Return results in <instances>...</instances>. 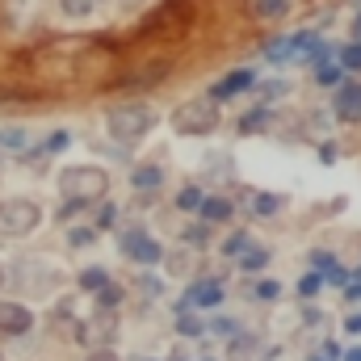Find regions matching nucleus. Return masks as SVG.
Returning a JSON list of instances; mask_svg holds the SVG:
<instances>
[{
	"label": "nucleus",
	"mask_w": 361,
	"mask_h": 361,
	"mask_svg": "<svg viewBox=\"0 0 361 361\" xmlns=\"http://www.w3.org/2000/svg\"><path fill=\"white\" fill-rule=\"evenodd\" d=\"M105 189H109V177H105V169H97V164H72V169H63L59 173V193H63V202H72V206H97L101 197H105Z\"/></svg>",
	"instance_id": "1"
},
{
	"label": "nucleus",
	"mask_w": 361,
	"mask_h": 361,
	"mask_svg": "<svg viewBox=\"0 0 361 361\" xmlns=\"http://www.w3.org/2000/svg\"><path fill=\"white\" fill-rule=\"evenodd\" d=\"M152 126H156V114H152L147 105H139V101L114 105V109L105 114V130H109V139H118V143H139Z\"/></svg>",
	"instance_id": "2"
},
{
	"label": "nucleus",
	"mask_w": 361,
	"mask_h": 361,
	"mask_svg": "<svg viewBox=\"0 0 361 361\" xmlns=\"http://www.w3.org/2000/svg\"><path fill=\"white\" fill-rule=\"evenodd\" d=\"M42 223V206L30 197H4L0 202V240H21L30 231H38Z\"/></svg>",
	"instance_id": "3"
},
{
	"label": "nucleus",
	"mask_w": 361,
	"mask_h": 361,
	"mask_svg": "<svg viewBox=\"0 0 361 361\" xmlns=\"http://www.w3.org/2000/svg\"><path fill=\"white\" fill-rule=\"evenodd\" d=\"M8 277H13V286H17V290H25V294H51V290L63 281L59 269H55V265H47L42 257H21V261H13Z\"/></svg>",
	"instance_id": "4"
},
{
	"label": "nucleus",
	"mask_w": 361,
	"mask_h": 361,
	"mask_svg": "<svg viewBox=\"0 0 361 361\" xmlns=\"http://www.w3.org/2000/svg\"><path fill=\"white\" fill-rule=\"evenodd\" d=\"M219 126V109L210 101H185L173 114V130L177 135H210Z\"/></svg>",
	"instance_id": "5"
},
{
	"label": "nucleus",
	"mask_w": 361,
	"mask_h": 361,
	"mask_svg": "<svg viewBox=\"0 0 361 361\" xmlns=\"http://www.w3.org/2000/svg\"><path fill=\"white\" fill-rule=\"evenodd\" d=\"M122 257L126 261H135V265H160L164 261V248H160V240H152L143 227H130V231H122Z\"/></svg>",
	"instance_id": "6"
},
{
	"label": "nucleus",
	"mask_w": 361,
	"mask_h": 361,
	"mask_svg": "<svg viewBox=\"0 0 361 361\" xmlns=\"http://www.w3.org/2000/svg\"><path fill=\"white\" fill-rule=\"evenodd\" d=\"M30 328H34V311H30L25 302L0 298V332H4V336H25Z\"/></svg>",
	"instance_id": "7"
},
{
	"label": "nucleus",
	"mask_w": 361,
	"mask_h": 361,
	"mask_svg": "<svg viewBox=\"0 0 361 361\" xmlns=\"http://www.w3.org/2000/svg\"><path fill=\"white\" fill-rule=\"evenodd\" d=\"M114 328H118V324H114V315H109V311H97L89 324H80V328H76V336H80L89 349H109Z\"/></svg>",
	"instance_id": "8"
},
{
	"label": "nucleus",
	"mask_w": 361,
	"mask_h": 361,
	"mask_svg": "<svg viewBox=\"0 0 361 361\" xmlns=\"http://www.w3.org/2000/svg\"><path fill=\"white\" fill-rule=\"evenodd\" d=\"M252 89H257V76H252L248 68H235V72H227V76L210 89V101H231V97L252 92Z\"/></svg>",
	"instance_id": "9"
},
{
	"label": "nucleus",
	"mask_w": 361,
	"mask_h": 361,
	"mask_svg": "<svg viewBox=\"0 0 361 361\" xmlns=\"http://www.w3.org/2000/svg\"><path fill=\"white\" fill-rule=\"evenodd\" d=\"M332 114L341 122H361V85H341L332 92Z\"/></svg>",
	"instance_id": "10"
},
{
	"label": "nucleus",
	"mask_w": 361,
	"mask_h": 361,
	"mask_svg": "<svg viewBox=\"0 0 361 361\" xmlns=\"http://www.w3.org/2000/svg\"><path fill=\"white\" fill-rule=\"evenodd\" d=\"M223 302V286L219 281H193L189 290H185V298H180V307H197V311H206V307H219Z\"/></svg>",
	"instance_id": "11"
},
{
	"label": "nucleus",
	"mask_w": 361,
	"mask_h": 361,
	"mask_svg": "<svg viewBox=\"0 0 361 361\" xmlns=\"http://www.w3.org/2000/svg\"><path fill=\"white\" fill-rule=\"evenodd\" d=\"M160 185H164V169H160V164H139V169H130V189L156 193Z\"/></svg>",
	"instance_id": "12"
},
{
	"label": "nucleus",
	"mask_w": 361,
	"mask_h": 361,
	"mask_svg": "<svg viewBox=\"0 0 361 361\" xmlns=\"http://www.w3.org/2000/svg\"><path fill=\"white\" fill-rule=\"evenodd\" d=\"M197 214H202L206 227H210V223H231L235 206H231V197H206V202L197 206Z\"/></svg>",
	"instance_id": "13"
},
{
	"label": "nucleus",
	"mask_w": 361,
	"mask_h": 361,
	"mask_svg": "<svg viewBox=\"0 0 361 361\" xmlns=\"http://www.w3.org/2000/svg\"><path fill=\"white\" fill-rule=\"evenodd\" d=\"M235 126H240V135H261V130H269L273 126V109L269 105H257V109H248Z\"/></svg>",
	"instance_id": "14"
},
{
	"label": "nucleus",
	"mask_w": 361,
	"mask_h": 361,
	"mask_svg": "<svg viewBox=\"0 0 361 361\" xmlns=\"http://www.w3.org/2000/svg\"><path fill=\"white\" fill-rule=\"evenodd\" d=\"M281 206H286V202H281L277 193H248V214H252V219H273Z\"/></svg>",
	"instance_id": "15"
},
{
	"label": "nucleus",
	"mask_w": 361,
	"mask_h": 361,
	"mask_svg": "<svg viewBox=\"0 0 361 361\" xmlns=\"http://www.w3.org/2000/svg\"><path fill=\"white\" fill-rule=\"evenodd\" d=\"M261 51H265L269 63H290V59H294V42H290V38H269Z\"/></svg>",
	"instance_id": "16"
},
{
	"label": "nucleus",
	"mask_w": 361,
	"mask_h": 361,
	"mask_svg": "<svg viewBox=\"0 0 361 361\" xmlns=\"http://www.w3.org/2000/svg\"><path fill=\"white\" fill-rule=\"evenodd\" d=\"M248 248H252V235H248V231H231V235L223 240V257H231V261H240Z\"/></svg>",
	"instance_id": "17"
},
{
	"label": "nucleus",
	"mask_w": 361,
	"mask_h": 361,
	"mask_svg": "<svg viewBox=\"0 0 361 361\" xmlns=\"http://www.w3.org/2000/svg\"><path fill=\"white\" fill-rule=\"evenodd\" d=\"M336 63H341V72H345V76H349V72H361V42L336 47Z\"/></svg>",
	"instance_id": "18"
},
{
	"label": "nucleus",
	"mask_w": 361,
	"mask_h": 361,
	"mask_svg": "<svg viewBox=\"0 0 361 361\" xmlns=\"http://www.w3.org/2000/svg\"><path fill=\"white\" fill-rule=\"evenodd\" d=\"M105 286H109V273L101 269V265H92V269L80 273V290H85V294H101Z\"/></svg>",
	"instance_id": "19"
},
{
	"label": "nucleus",
	"mask_w": 361,
	"mask_h": 361,
	"mask_svg": "<svg viewBox=\"0 0 361 361\" xmlns=\"http://www.w3.org/2000/svg\"><path fill=\"white\" fill-rule=\"evenodd\" d=\"M315 85H319V89H341V85H345L341 63H324V68H315Z\"/></svg>",
	"instance_id": "20"
},
{
	"label": "nucleus",
	"mask_w": 361,
	"mask_h": 361,
	"mask_svg": "<svg viewBox=\"0 0 361 361\" xmlns=\"http://www.w3.org/2000/svg\"><path fill=\"white\" fill-rule=\"evenodd\" d=\"M265 265H269V248H257V244H252V248L240 257V269L244 273H261Z\"/></svg>",
	"instance_id": "21"
},
{
	"label": "nucleus",
	"mask_w": 361,
	"mask_h": 361,
	"mask_svg": "<svg viewBox=\"0 0 361 361\" xmlns=\"http://www.w3.org/2000/svg\"><path fill=\"white\" fill-rule=\"evenodd\" d=\"M109 227H118V206L114 202H101L97 214H92V231H109Z\"/></svg>",
	"instance_id": "22"
},
{
	"label": "nucleus",
	"mask_w": 361,
	"mask_h": 361,
	"mask_svg": "<svg viewBox=\"0 0 361 361\" xmlns=\"http://www.w3.org/2000/svg\"><path fill=\"white\" fill-rule=\"evenodd\" d=\"M202 202H206V193H202L197 185H185V189L177 193V210H185V214H193Z\"/></svg>",
	"instance_id": "23"
},
{
	"label": "nucleus",
	"mask_w": 361,
	"mask_h": 361,
	"mask_svg": "<svg viewBox=\"0 0 361 361\" xmlns=\"http://www.w3.org/2000/svg\"><path fill=\"white\" fill-rule=\"evenodd\" d=\"M177 332H180V336H189V341H197V336L206 332V324H202L193 311H180V315H177Z\"/></svg>",
	"instance_id": "24"
},
{
	"label": "nucleus",
	"mask_w": 361,
	"mask_h": 361,
	"mask_svg": "<svg viewBox=\"0 0 361 361\" xmlns=\"http://www.w3.org/2000/svg\"><path fill=\"white\" fill-rule=\"evenodd\" d=\"M180 240H185L189 248H206V240H210V227H206V223H189V227L180 231Z\"/></svg>",
	"instance_id": "25"
},
{
	"label": "nucleus",
	"mask_w": 361,
	"mask_h": 361,
	"mask_svg": "<svg viewBox=\"0 0 361 361\" xmlns=\"http://www.w3.org/2000/svg\"><path fill=\"white\" fill-rule=\"evenodd\" d=\"M319 290H324V273H302V277H298V298H315V294H319Z\"/></svg>",
	"instance_id": "26"
},
{
	"label": "nucleus",
	"mask_w": 361,
	"mask_h": 361,
	"mask_svg": "<svg viewBox=\"0 0 361 361\" xmlns=\"http://www.w3.org/2000/svg\"><path fill=\"white\" fill-rule=\"evenodd\" d=\"M257 13L269 17V21H281L290 13V0H257Z\"/></svg>",
	"instance_id": "27"
},
{
	"label": "nucleus",
	"mask_w": 361,
	"mask_h": 361,
	"mask_svg": "<svg viewBox=\"0 0 361 361\" xmlns=\"http://www.w3.org/2000/svg\"><path fill=\"white\" fill-rule=\"evenodd\" d=\"M135 290H139L143 298H160V294H164V281H160L156 273H143V277L135 281Z\"/></svg>",
	"instance_id": "28"
},
{
	"label": "nucleus",
	"mask_w": 361,
	"mask_h": 361,
	"mask_svg": "<svg viewBox=\"0 0 361 361\" xmlns=\"http://www.w3.org/2000/svg\"><path fill=\"white\" fill-rule=\"evenodd\" d=\"M97 8V0H59V13L63 17H89Z\"/></svg>",
	"instance_id": "29"
},
{
	"label": "nucleus",
	"mask_w": 361,
	"mask_h": 361,
	"mask_svg": "<svg viewBox=\"0 0 361 361\" xmlns=\"http://www.w3.org/2000/svg\"><path fill=\"white\" fill-rule=\"evenodd\" d=\"M68 244H72V248H92V244H97V231H92V227H72V231H68Z\"/></svg>",
	"instance_id": "30"
},
{
	"label": "nucleus",
	"mask_w": 361,
	"mask_h": 361,
	"mask_svg": "<svg viewBox=\"0 0 361 361\" xmlns=\"http://www.w3.org/2000/svg\"><path fill=\"white\" fill-rule=\"evenodd\" d=\"M349 281H353V273L345 269V265H332V269L324 273V286H341V290H345Z\"/></svg>",
	"instance_id": "31"
},
{
	"label": "nucleus",
	"mask_w": 361,
	"mask_h": 361,
	"mask_svg": "<svg viewBox=\"0 0 361 361\" xmlns=\"http://www.w3.org/2000/svg\"><path fill=\"white\" fill-rule=\"evenodd\" d=\"M257 89H261V97H265V101H273V97H286V92H290V85H286V80H257Z\"/></svg>",
	"instance_id": "32"
},
{
	"label": "nucleus",
	"mask_w": 361,
	"mask_h": 361,
	"mask_svg": "<svg viewBox=\"0 0 361 361\" xmlns=\"http://www.w3.org/2000/svg\"><path fill=\"white\" fill-rule=\"evenodd\" d=\"M118 302H122V290H118V286L109 281V286H105V290L97 294V307H101V311H109V307H118Z\"/></svg>",
	"instance_id": "33"
},
{
	"label": "nucleus",
	"mask_w": 361,
	"mask_h": 361,
	"mask_svg": "<svg viewBox=\"0 0 361 361\" xmlns=\"http://www.w3.org/2000/svg\"><path fill=\"white\" fill-rule=\"evenodd\" d=\"M68 143H72V135H68V130H55V135L42 143V152H47V156H55V152H63Z\"/></svg>",
	"instance_id": "34"
},
{
	"label": "nucleus",
	"mask_w": 361,
	"mask_h": 361,
	"mask_svg": "<svg viewBox=\"0 0 361 361\" xmlns=\"http://www.w3.org/2000/svg\"><path fill=\"white\" fill-rule=\"evenodd\" d=\"M252 294H257V298H265V302H273V298H277V294H281V286H277V281H273V277H261V281H257V290H252Z\"/></svg>",
	"instance_id": "35"
},
{
	"label": "nucleus",
	"mask_w": 361,
	"mask_h": 361,
	"mask_svg": "<svg viewBox=\"0 0 361 361\" xmlns=\"http://www.w3.org/2000/svg\"><path fill=\"white\" fill-rule=\"evenodd\" d=\"M210 328H214L219 336H227V341H231V336H240V324H235V319H227V315H219Z\"/></svg>",
	"instance_id": "36"
},
{
	"label": "nucleus",
	"mask_w": 361,
	"mask_h": 361,
	"mask_svg": "<svg viewBox=\"0 0 361 361\" xmlns=\"http://www.w3.org/2000/svg\"><path fill=\"white\" fill-rule=\"evenodd\" d=\"M25 143V130H0V147H8V152H17Z\"/></svg>",
	"instance_id": "37"
},
{
	"label": "nucleus",
	"mask_w": 361,
	"mask_h": 361,
	"mask_svg": "<svg viewBox=\"0 0 361 361\" xmlns=\"http://www.w3.org/2000/svg\"><path fill=\"white\" fill-rule=\"evenodd\" d=\"M311 265H315V273H328L332 265H341V261H336L332 252H315V257H311Z\"/></svg>",
	"instance_id": "38"
},
{
	"label": "nucleus",
	"mask_w": 361,
	"mask_h": 361,
	"mask_svg": "<svg viewBox=\"0 0 361 361\" xmlns=\"http://www.w3.org/2000/svg\"><path fill=\"white\" fill-rule=\"evenodd\" d=\"M319 357H324V361H341V357H345V349H341L336 341H324V345H319Z\"/></svg>",
	"instance_id": "39"
},
{
	"label": "nucleus",
	"mask_w": 361,
	"mask_h": 361,
	"mask_svg": "<svg viewBox=\"0 0 361 361\" xmlns=\"http://www.w3.org/2000/svg\"><path fill=\"white\" fill-rule=\"evenodd\" d=\"M336 160H341L336 143H319V164H336Z\"/></svg>",
	"instance_id": "40"
},
{
	"label": "nucleus",
	"mask_w": 361,
	"mask_h": 361,
	"mask_svg": "<svg viewBox=\"0 0 361 361\" xmlns=\"http://www.w3.org/2000/svg\"><path fill=\"white\" fill-rule=\"evenodd\" d=\"M319 319H324V311H319V307H307V311H302V324H307V328H315Z\"/></svg>",
	"instance_id": "41"
},
{
	"label": "nucleus",
	"mask_w": 361,
	"mask_h": 361,
	"mask_svg": "<svg viewBox=\"0 0 361 361\" xmlns=\"http://www.w3.org/2000/svg\"><path fill=\"white\" fill-rule=\"evenodd\" d=\"M89 361H118V353H114V349H92Z\"/></svg>",
	"instance_id": "42"
},
{
	"label": "nucleus",
	"mask_w": 361,
	"mask_h": 361,
	"mask_svg": "<svg viewBox=\"0 0 361 361\" xmlns=\"http://www.w3.org/2000/svg\"><path fill=\"white\" fill-rule=\"evenodd\" d=\"M345 298H349V302H361V281L357 277H353V286H345Z\"/></svg>",
	"instance_id": "43"
},
{
	"label": "nucleus",
	"mask_w": 361,
	"mask_h": 361,
	"mask_svg": "<svg viewBox=\"0 0 361 361\" xmlns=\"http://www.w3.org/2000/svg\"><path fill=\"white\" fill-rule=\"evenodd\" d=\"M345 328H349L353 336H361V315H349V324H345Z\"/></svg>",
	"instance_id": "44"
},
{
	"label": "nucleus",
	"mask_w": 361,
	"mask_h": 361,
	"mask_svg": "<svg viewBox=\"0 0 361 361\" xmlns=\"http://www.w3.org/2000/svg\"><path fill=\"white\" fill-rule=\"evenodd\" d=\"M345 361H361V345H357V349H349V353H345Z\"/></svg>",
	"instance_id": "45"
},
{
	"label": "nucleus",
	"mask_w": 361,
	"mask_h": 361,
	"mask_svg": "<svg viewBox=\"0 0 361 361\" xmlns=\"http://www.w3.org/2000/svg\"><path fill=\"white\" fill-rule=\"evenodd\" d=\"M353 30H357V42H361V13H357V21H353Z\"/></svg>",
	"instance_id": "46"
},
{
	"label": "nucleus",
	"mask_w": 361,
	"mask_h": 361,
	"mask_svg": "<svg viewBox=\"0 0 361 361\" xmlns=\"http://www.w3.org/2000/svg\"><path fill=\"white\" fill-rule=\"evenodd\" d=\"M4 281H8V269H4V265H0V286H4Z\"/></svg>",
	"instance_id": "47"
},
{
	"label": "nucleus",
	"mask_w": 361,
	"mask_h": 361,
	"mask_svg": "<svg viewBox=\"0 0 361 361\" xmlns=\"http://www.w3.org/2000/svg\"><path fill=\"white\" fill-rule=\"evenodd\" d=\"M311 361H324V357H319V353H315V357H311Z\"/></svg>",
	"instance_id": "48"
}]
</instances>
